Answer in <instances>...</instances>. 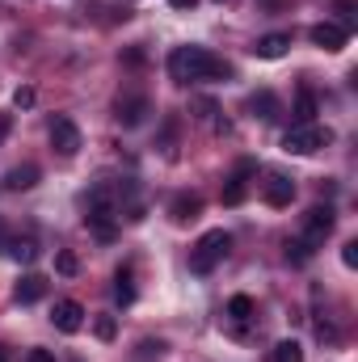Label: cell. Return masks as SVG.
<instances>
[{"label":"cell","instance_id":"3957f363","mask_svg":"<svg viewBox=\"0 0 358 362\" xmlns=\"http://www.w3.org/2000/svg\"><path fill=\"white\" fill-rule=\"evenodd\" d=\"M329 139H333V135H329V127L304 122V127H291V131L282 135V152H291V156H312V152H321Z\"/></svg>","mask_w":358,"mask_h":362},{"label":"cell","instance_id":"4dcf8cb0","mask_svg":"<svg viewBox=\"0 0 358 362\" xmlns=\"http://www.w3.org/2000/svg\"><path fill=\"white\" fill-rule=\"evenodd\" d=\"M173 8H194V0H169Z\"/></svg>","mask_w":358,"mask_h":362},{"label":"cell","instance_id":"30bf717a","mask_svg":"<svg viewBox=\"0 0 358 362\" xmlns=\"http://www.w3.org/2000/svg\"><path fill=\"white\" fill-rule=\"evenodd\" d=\"M47 295V278L42 274H21V282L13 286V299L17 303H38Z\"/></svg>","mask_w":358,"mask_h":362},{"label":"cell","instance_id":"e0dca14e","mask_svg":"<svg viewBox=\"0 0 358 362\" xmlns=\"http://www.w3.org/2000/svg\"><path fill=\"white\" fill-rule=\"evenodd\" d=\"M249 105H253V114H258L262 122H274V118H278V101H274V93H253Z\"/></svg>","mask_w":358,"mask_h":362},{"label":"cell","instance_id":"8fae6325","mask_svg":"<svg viewBox=\"0 0 358 362\" xmlns=\"http://www.w3.org/2000/svg\"><path fill=\"white\" fill-rule=\"evenodd\" d=\"M169 215H173V223H194V219L202 215V198H198V194H178V198L169 202Z\"/></svg>","mask_w":358,"mask_h":362},{"label":"cell","instance_id":"f546056e","mask_svg":"<svg viewBox=\"0 0 358 362\" xmlns=\"http://www.w3.org/2000/svg\"><path fill=\"white\" fill-rule=\"evenodd\" d=\"M8 245V228H4V219H0V249Z\"/></svg>","mask_w":358,"mask_h":362},{"label":"cell","instance_id":"7c38bea8","mask_svg":"<svg viewBox=\"0 0 358 362\" xmlns=\"http://www.w3.org/2000/svg\"><path fill=\"white\" fill-rule=\"evenodd\" d=\"M249 173H253V165L245 160L232 177H228V185H224V206H241L245 202V185H249Z\"/></svg>","mask_w":358,"mask_h":362},{"label":"cell","instance_id":"d6a6232c","mask_svg":"<svg viewBox=\"0 0 358 362\" xmlns=\"http://www.w3.org/2000/svg\"><path fill=\"white\" fill-rule=\"evenodd\" d=\"M0 362H8V354H4V346H0Z\"/></svg>","mask_w":358,"mask_h":362},{"label":"cell","instance_id":"7402d4cb","mask_svg":"<svg viewBox=\"0 0 358 362\" xmlns=\"http://www.w3.org/2000/svg\"><path fill=\"white\" fill-rule=\"evenodd\" d=\"M316 249L308 245V240H287V262H295V266H304L308 257H312Z\"/></svg>","mask_w":358,"mask_h":362},{"label":"cell","instance_id":"6da1fadb","mask_svg":"<svg viewBox=\"0 0 358 362\" xmlns=\"http://www.w3.org/2000/svg\"><path fill=\"white\" fill-rule=\"evenodd\" d=\"M169 76L178 85H194V81H224L228 76V64L202 47H178L169 55Z\"/></svg>","mask_w":358,"mask_h":362},{"label":"cell","instance_id":"cb8c5ba5","mask_svg":"<svg viewBox=\"0 0 358 362\" xmlns=\"http://www.w3.org/2000/svg\"><path fill=\"white\" fill-rule=\"evenodd\" d=\"M114 198H131V185H118V189H114ZM127 219H131V223H139V219H144V206H139V202H127Z\"/></svg>","mask_w":358,"mask_h":362},{"label":"cell","instance_id":"7a4b0ae2","mask_svg":"<svg viewBox=\"0 0 358 362\" xmlns=\"http://www.w3.org/2000/svg\"><path fill=\"white\" fill-rule=\"evenodd\" d=\"M228 249H232V236H228L224 228L202 232V236H198V245L190 249V270H194V274H211L224 257H228Z\"/></svg>","mask_w":358,"mask_h":362},{"label":"cell","instance_id":"9c48e42d","mask_svg":"<svg viewBox=\"0 0 358 362\" xmlns=\"http://www.w3.org/2000/svg\"><path fill=\"white\" fill-rule=\"evenodd\" d=\"M262 194H266L270 206H291V198H295V181L282 177V173H270V181H266Z\"/></svg>","mask_w":358,"mask_h":362},{"label":"cell","instance_id":"44dd1931","mask_svg":"<svg viewBox=\"0 0 358 362\" xmlns=\"http://www.w3.org/2000/svg\"><path fill=\"white\" fill-rule=\"evenodd\" d=\"M270 358L274 362H304V350H299V341H278Z\"/></svg>","mask_w":358,"mask_h":362},{"label":"cell","instance_id":"8992f818","mask_svg":"<svg viewBox=\"0 0 358 362\" xmlns=\"http://www.w3.org/2000/svg\"><path fill=\"white\" fill-rule=\"evenodd\" d=\"M51 148H55L64 160H72V156L81 152V127H76L72 118H51Z\"/></svg>","mask_w":358,"mask_h":362},{"label":"cell","instance_id":"ac0fdd59","mask_svg":"<svg viewBox=\"0 0 358 362\" xmlns=\"http://www.w3.org/2000/svg\"><path fill=\"white\" fill-rule=\"evenodd\" d=\"M316 118V97L308 89H299L295 93V127H304V122H312Z\"/></svg>","mask_w":358,"mask_h":362},{"label":"cell","instance_id":"f1b7e54d","mask_svg":"<svg viewBox=\"0 0 358 362\" xmlns=\"http://www.w3.org/2000/svg\"><path fill=\"white\" fill-rule=\"evenodd\" d=\"M25 362H55V354H51V350H30Z\"/></svg>","mask_w":358,"mask_h":362},{"label":"cell","instance_id":"9a60e30c","mask_svg":"<svg viewBox=\"0 0 358 362\" xmlns=\"http://www.w3.org/2000/svg\"><path fill=\"white\" fill-rule=\"evenodd\" d=\"M4 185H8V189H30V185H38V165H17V169H8Z\"/></svg>","mask_w":358,"mask_h":362},{"label":"cell","instance_id":"484cf974","mask_svg":"<svg viewBox=\"0 0 358 362\" xmlns=\"http://www.w3.org/2000/svg\"><path fill=\"white\" fill-rule=\"evenodd\" d=\"M13 105H17V110L34 105V89H17V93H13Z\"/></svg>","mask_w":358,"mask_h":362},{"label":"cell","instance_id":"5bb4252c","mask_svg":"<svg viewBox=\"0 0 358 362\" xmlns=\"http://www.w3.org/2000/svg\"><path fill=\"white\" fill-rule=\"evenodd\" d=\"M4 249H8V257H13L17 266H34V262H38V245H34L30 236H25V240L17 236V240H8Z\"/></svg>","mask_w":358,"mask_h":362},{"label":"cell","instance_id":"d4e9b609","mask_svg":"<svg viewBox=\"0 0 358 362\" xmlns=\"http://www.w3.org/2000/svg\"><path fill=\"white\" fill-rule=\"evenodd\" d=\"M97 337H101V341L114 337V316H97Z\"/></svg>","mask_w":358,"mask_h":362},{"label":"cell","instance_id":"ffe728a7","mask_svg":"<svg viewBox=\"0 0 358 362\" xmlns=\"http://www.w3.org/2000/svg\"><path fill=\"white\" fill-rule=\"evenodd\" d=\"M333 13L342 17L337 25H342V30H350V25L358 21V0H333Z\"/></svg>","mask_w":358,"mask_h":362},{"label":"cell","instance_id":"2e32d148","mask_svg":"<svg viewBox=\"0 0 358 362\" xmlns=\"http://www.w3.org/2000/svg\"><path fill=\"white\" fill-rule=\"evenodd\" d=\"M114 303H135V282H131V266H122V270L114 274Z\"/></svg>","mask_w":358,"mask_h":362},{"label":"cell","instance_id":"4fadbf2b","mask_svg":"<svg viewBox=\"0 0 358 362\" xmlns=\"http://www.w3.org/2000/svg\"><path fill=\"white\" fill-rule=\"evenodd\" d=\"M287 47H291V34H266V38H258L253 55L258 59H278V55H287Z\"/></svg>","mask_w":358,"mask_h":362},{"label":"cell","instance_id":"603a6c76","mask_svg":"<svg viewBox=\"0 0 358 362\" xmlns=\"http://www.w3.org/2000/svg\"><path fill=\"white\" fill-rule=\"evenodd\" d=\"M55 270L64 274V278H72V274L81 270V262H76V253H68V249H64V253H55Z\"/></svg>","mask_w":358,"mask_h":362},{"label":"cell","instance_id":"52a82bcc","mask_svg":"<svg viewBox=\"0 0 358 362\" xmlns=\"http://www.w3.org/2000/svg\"><path fill=\"white\" fill-rule=\"evenodd\" d=\"M51 325H55L59 333H81V325H85V308H81L76 299H59V303L51 308Z\"/></svg>","mask_w":358,"mask_h":362},{"label":"cell","instance_id":"ba28073f","mask_svg":"<svg viewBox=\"0 0 358 362\" xmlns=\"http://www.w3.org/2000/svg\"><path fill=\"white\" fill-rule=\"evenodd\" d=\"M346 38H350V34H346L337 21H321V25H312V42H316L321 51H329V55H333V51H342V47H346Z\"/></svg>","mask_w":358,"mask_h":362},{"label":"cell","instance_id":"d6986e66","mask_svg":"<svg viewBox=\"0 0 358 362\" xmlns=\"http://www.w3.org/2000/svg\"><path fill=\"white\" fill-rule=\"evenodd\" d=\"M228 316H232L236 325H245V320L253 316V299H249V295H232V299H228Z\"/></svg>","mask_w":358,"mask_h":362},{"label":"cell","instance_id":"83f0119b","mask_svg":"<svg viewBox=\"0 0 358 362\" xmlns=\"http://www.w3.org/2000/svg\"><path fill=\"white\" fill-rule=\"evenodd\" d=\"M139 350H144V358H152V354L161 358V350H165V346H161V341H139Z\"/></svg>","mask_w":358,"mask_h":362},{"label":"cell","instance_id":"1f68e13d","mask_svg":"<svg viewBox=\"0 0 358 362\" xmlns=\"http://www.w3.org/2000/svg\"><path fill=\"white\" fill-rule=\"evenodd\" d=\"M4 131H8V118H0V139H4Z\"/></svg>","mask_w":358,"mask_h":362},{"label":"cell","instance_id":"277c9868","mask_svg":"<svg viewBox=\"0 0 358 362\" xmlns=\"http://www.w3.org/2000/svg\"><path fill=\"white\" fill-rule=\"evenodd\" d=\"M299 228H304L299 240H308L312 249H321L329 240V232H333V206H308L304 219H299Z\"/></svg>","mask_w":358,"mask_h":362},{"label":"cell","instance_id":"5b68a950","mask_svg":"<svg viewBox=\"0 0 358 362\" xmlns=\"http://www.w3.org/2000/svg\"><path fill=\"white\" fill-rule=\"evenodd\" d=\"M148 114H152V101H148L144 93H122V97L114 101V118H118V127H139Z\"/></svg>","mask_w":358,"mask_h":362},{"label":"cell","instance_id":"4316f807","mask_svg":"<svg viewBox=\"0 0 358 362\" xmlns=\"http://www.w3.org/2000/svg\"><path fill=\"white\" fill-rule=\"evenodd\" d=\"M342 262H346L350 270H354V266H358V240H350V245L342 249Z\"/></svg>","mask_w":358,"mask_h":362}]
</instances>
